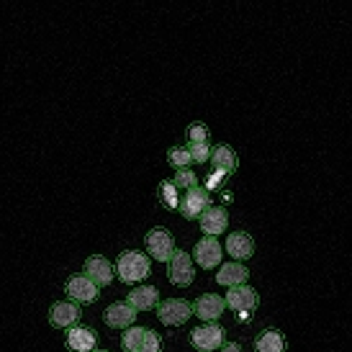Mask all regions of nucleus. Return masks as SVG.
I'll list each match as a JSON object with an SVG mask.
<instances>
[{"instance_id":"1","label":"nucleus","mask_w":352,"mask_h":352,"mask_svg":"<svg viewBox=\"0 0 352 352\" xmlns=\"http://www.w3.org/2000/svg\"><path fill=\"white\" fill-rule=\"evenodd\" d=\"M113 270L118 273L121 283H142V280L149 278V273H152V265H149V257L144 252L126 250V252L118 254Z\"/></svg>"},{"instance_id":"2","label":"nucleus","mask_w":352,"mask_h":352,"mask_svg":"<svg viewBox=\"0 0 352 352\" xmlns=\"http://www.w3.org/2000/svg\"><path fill=\"white\" fill-rule=\"evenodd\" d=\"M121 347L126 352H160L162 350V340L149 327H131L121 337Z\"/></svg>"},{"instance_id":"3","label":"nucleus","mask_w":352,"mask_h":352,"mask_svg":"<svg viewBox=\"0 0 352 352\" xmlns=\"http://www.w3.org/2000/svg\"><path fill=\"white\" fill-rule=\"evenodd\" d=\"M211 206V193L206 188H190L180 196V204H177V211L186 216V219H198L206 208Z\"/></svg>"},{"instance_id":"4","label":"nucleus","mask_w":352,"mask_h":352,"mask_svg":"<svg viewBox=\"0 0 352 352\" xmlns=\"http://www.w3.org/2000/svg\"><path fill=\"white\" fill-rule=\"evenodd\" d=\"M157 316L167 327H180V324H186L193 316V306L188 301H180V298H167V301L160 303Z\"/></svg>"},{"instance_id":"5","label":"nucleus","mask_w":352,"mask_h":352,"mask_svg":"<svg viewBox=\"0 0 352 352\" xmlns=\"http://www.w3.org/2000/svg\"><path fill=\"white\" fill-rule=\"evenodd\" d=\"M190 342H193V347H196L198 352L219 350V347L224 344V329H221L219 324L208 322V324H204V327H196V329H193Z\"/></svg>"},{"instance_id":"6","label":"nucleus","mask_w":352,"mask_h":352,"mask_svg":"<svg viewBox=\"0 0 352 352\" xmlns=\"http://www.w3.org/2000/svg\"><path fill=\"white\" fill-rule=\"evenodd\" d=\"M65 344H67L69 352H93L98 347V334L93 327H85V324H75L67 329V337H65Z\"/></svg>"},{"instance_id":"7","label":"nucleus","mask_w":352,"mask_h":352,"mask_svg":"<svg viewBox=\"0 0 352 352\" xmlns=\"http://www.w3.org/2000/svg\"><path fill=\"white\" fill-rule=\"evenodd\" d=\"M170 283L175 285H190L193 283V278H196V270H193V260H190V254L186 250H175L173 257H170Z\"/></svg>"},{"instance_id":"8","label":"nucleus","mask_w":352,"mask_h":352,"mask_svg":"<svg viewBox=\"0 0 352 352\" xmlns=\"http://www.w3.org/2000/svg\"><path fill=\"white\" fill-rule=\"evenodd\" d=\"M224 303L232 309V311L239 314V316H250V314L257 309L260 298H257V291H252L250 285H234V288L226 294Z\"/></svg>"},{"instance_id":"9","label":"nucleus","mask_w":352,"mask_h":352,"mask_svg":"<svg viewBox=\"0 0 352 352\" xmlns=\"http://www.w3.org/2000/svg\"><path fill=\"white\" fill-rule=\"evenodd\" d=\"M147 250L155 260H160V263H170V257H173V252H175V239H173V234H170L167 229L157 226V229H152V232L147 234Z\"/></svg>"},{"instance_id":"10","label":"nucleus","mask_w":352,"mask_h":352,"mask_svg":"<svg viewBox=\"0 0 352 352\" xmlns=\"http://www.w3.org/2000/svg\"><path fill=\"white\" fill-rule=\"evenodd\" d=\"M65 294L72 298V303H93L98 298V285L90 280L88 275H72L65 285Z\"/></svg>"},{"instance_id":"11","label":"nucleus","mask_w":352,"mask_h":352,"mask_svg":"<svg viewBox=\"0 0 352 352\" xmlns=\"http://www.w3.org/2000/svg\"><path fill=\"white\" fill-rule=\"evenodd\" d=\"M193 306V314H196L201 322H216L221 314H224L226 309V303L221 296H216V294H204V296H198L196 303H190Z\"/></svg>"},{"instance_id":"12","label":"nucleus","mask_w":352,"mask_h":352,"mask_svg":"<svg viewBox=\"0 0 352 352\" xmlns=\"http://www.w3.org/2000/svg\"><path fill=\"white\" fill-rule=\"evenodd\" d=\"M80 322V309L78 303H69V301H57L52 303L50 309V324L54 329H69Z\"/></svg>"},{"instance_id":"13","label":"nucleus","mask_w":352,"mask_h":352,"mask_svg":"<svg viewBox=\"0 0 352 352\" xmlns=\"http://www.w3.org/2000/svg\"><path fill=\"white\" fill-rule=\"evenodd\" d=\"M193 257L201 267H216L221 263V245L216 236H204L196 247H193Z\"/></svg>"},{"instance_id":"14","label":"nucleus","mask_w":352,"mask_h":352,"mask_svg":"<svg viewBox=\"0 0 352 352\" xmlns=\"http://www.w3.org/2000/svg\"><path fill=\"white\" fill-rule=\"evenodd\" d=\"M211 165H214V173H219V175H224V177H229V175H234L236 173V152L229 144H219L216 149H211Z\"/></svg>"},{"instance_id":"15","label":"nucleus","mask_w":352,"mask_h":352,"mask_svg":"<svg viewBox=\"0 0 352 352\" xmlns=\"http://www.w3.org/2000/svg\"><path fill=\"white\" fill-rule=\"evenodd\" d=\"M198 219H201V232H204L206 236L221 234V232H226V226H229L226 211L224 208H216V206H208Z\"/></svg>"},{"instance_id":"16","label":"nucleus","mask_w":352,"mask_h":352,"mask_svg":"<svg viewBox=\"0 0 352 352\" xmlns=\"http://www.w3.org/2000/svg\"><path fill=\"white\" fill-rule=\"evenodd\" d=\"M85 275H88L93 283L98 285H108L113 280V265L108 263L106 257H100V254H93L85 260Z\"/></svg>"},{"instance_id":"17","label":"nucleus","mask_w":352,"mask_h":352,"mask_svg":"<svg viewBox=\"0 0 352 352\" xmlns=\"http://www.w3.org/2000/svg\"><path fill=\"white\" fill-rule=\"evenodd\" d=\"M157 298H160V294H157L155 285H139V288H134V291H129L126 303L139 314V311H149V309H155Z\"/></svg>"},{"instance_id":"18","label":"nucleus","mask_w":352,"mask_h":352,"mask_svg":"<svg viewBox=\"0 0 352 352\" xmlns=\"http://www.w3.org/2000/svg\"><path fill=\"white\" fill-rule=\"evenodd\" d=\"M134 319H137V311H134L129 303L116 301V303H111V306H108V311H106L108 327H113V329H126V327L134 324Z\"/></svg>"},{"instance_id":"19","label":"nucleus","mask_w":352,"mask_h":352,"mask_svg":"<svg viewBox=\"0 0 352 352\" xmlns=\"http://www.w3.org/2000/svg\"><path fill=\"white\" fill-rule=\"evenodd\" d=\"M226 252L232 254L234 260H247L254 254V242L252 236H247L245 232H234L226 236Z\"/></svg>"},{"instance_id":"20","label":"nucleus","mask_w":352,"mask_h":352,"mask_svg":"<svg viewBox=\"0 0 352 352\" xmlns=\"http://www.w3.org/2000/svg\"><path fill=\"white\" fill-rule=\"evenodd\" d=\"M247 275H250V270H247L245 265H239V263H226L221 265V270L216 273V280L221 285H245L247 280Z\"/></svg>"},{"instance_id":"21","label":"nucleus","mask_w":352,"mask_h":352,"mask_svg":"<svg viewBox=\"0 0 352 352\" xmlns=\"http://www.w3.org/2000/svg\"><path fill=\"white\" fill-rule=\"evenodd\" d=\"M254 350L257 352H283L285 350V337L278 329H265L257 334L254 340Z\"/></svg>"},{"instance_id":"22","label":"nucleus","mask_w":352,"mask_h":352,"mask_svg":"<svg viewBox=\"0 0 352 352\" xmlns=\"http://www.w3.org/2000/svg\"><path fill=\"white\" fill-rule=\"evenodd\" d=\"M170 183H173V186L177 188V193L183 196L186 190H190V188L198 186V177H196V173H193V170H186V167H183V170H177L175 177H173Z\"/></svg>"},{"instance_id":"23","label":"nucleus","mask_w":352,"mask_h":352,"mask_svg":"<svg viewBox=\"0 0 352 352\" xmlns=\"http://www.w3.org/2000/svg\"><path fill=\"white\" fill-rule=\"evenodd\" d=\"M160 201L167 206V208H177L180 204V193H177V188L170 183V180H162L160 183Z\"/></svg>"},{"instance_id":"24","label":"nucleus","mask_w":352,"mask_h":352,"mask_svg":"<svg viewBox=\"0 0 352 352\" xmlns=\"http://www.w3.org/2000/svg\"><path fill=\"white\" fill-rule=\"evenodd\" d=\"M188 155H190V162H196V165H204L206 160L211 157V144L208 142H193V144H188Z\"/></svg>"},{"instance_id":"25","label":"nucleus","mask_w":352,"mask_h":352,"mask_svg":"<svg viewBox=\"0 0 352 352\" xmlns=\"http://www.w3.org/2000/svg\"><path fill=\"white\" fill-rule=\"evenodd\" d=\"M167 160H170V165L177 167V170H183V167L190 165V155H188L186 147H173L167 152Z\"/></svg>"},{"instance_id":"26","label":"nucleus","mask_w":352,"mask_h":352,"mask_svg":"<svg viewBox=\"0 0 352 352\" xmlns=\"http://www.w3.org/2000/svg\"><path fill=\"white\" fill-rule=\"evenodd\" d=\"M193 142H208V126H204L201 121L190 124L188 129V144H193Z\"/></svg>"},{"instance_id":"27","label":"nucleus","mask_w":352,"mask_h":352,"mask_svg":"<svg viewBox=\"0 0 352 352\" xmlns=\"http://www.w3.org/2000/svg\"><path fill=\"white\" fill-rule=\"evenodd\" d=\"M221 352H242V347L236 342H226V344H221Z\"/></svg>"}]
</instances>
